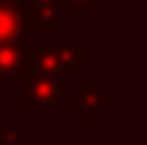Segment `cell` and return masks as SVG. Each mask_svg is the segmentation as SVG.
I'll return each mask as SVG.
<instances>
[{
  "instance_id": "obj_1",
  "label": "cell",
  "mask_w": 147,
  "mask_h": 145,
  "mask_svg": "<svg viewBox=\"0 0 147 145\" xmlns=\"http://www.w3.org/2000/svg\"><path fill=\"white\" fill-rule=\"evenodd\" d=\"M22 63L16 77L30 80V77H60V71L84 69L87 63V49L84 44H63V47H33V44H19Z\"/></svg>"
},
{
  "instance_id": "obj_2",
  "label": "cell",
  "mask_w": 147,
  "mask_h": 145,
  "mask_svg": "<svg viewBox=\"0 0 147 145\" xmlns=\"http://www.w3.org/2000/svg\"><path fill=\"white\" fill-rule=\"evenodd\" d=\"M63 96V80L60 77H30L25 80L22 91V104L25 107H57Z\"/></svg>"
},
{
  "instance_id": "obj_3",
  "label": "cell",
  "mask_w": 147,
  "mask_h": 145,
  "mask_svg": "<svg viewBox=\"0 0 147 145\" xmlns=\"http://www.w3.org/2000/svg\"><path fill=\"white\" fill-rule=\"evenodd\" d=\"M25 33H27L25 3L22 0L0 3V47L3 44H22Z\"/></svg>"
},
{
  "instance_id": "obj_4",
  "label": "cell",
  "mask_w": 147,
  "mask_h": 145,
  "mask_svg": "<svg viewBox=\"0 0 147 145\" xmlns=\"http://www.w3.org/2000/svg\"><path fill=\"white\" fill-rule=\"evenodd\" d=\"M25 22L27 33H57L63 27V11L60 5H47V8H33L25 5Z\"/></svg>"
},
{
  "instance_id": "obj_5",
  "label": "cell",
  "mask_w": 147,
  "mask_h": 145,
  "mask_svg": "<svg viewBox=\"0 0 147 145\" xmlns=\"http://www.w3.org/2000/svg\"><path fill=\"white\" fill-rule=\"evenodd\" d=\"M71 104H74V107H82L87 118H95L98 110H104L106 104H109V96L101 93L98 85L90 80V82H84V88H82L79 93H74V96H71Z\"/></svg>"
},
{
  "instance_id": "obj_6",
  "label": "cell",
  "mask_w": 147,
  "mask_h": 145,
  "mask_svg": "<svg viewBox=\"0 0 147 145\" xmlns=\"http://www.w3.org/2000/svg\"><path fill=\"white\" fill-rule=\"evenodd\" d=\"M19 63H22L19 44H3L0 47V82L3 80H16Z\"/></svg>"
},
{
  "instance_id": "obj_7",
  "label": "cell",
  "mask_w": 147,
  "mask_h": 145,
  "mask_svg": "<svg viewBox=\"0 0 147 145\" xmlns=\"http://www.w3.org/2000/svg\"><path fill=\"white\" fill-rule=\"evenodd\" d=\"M0 142H3V145H19L22 134H19V131H0Z\"/></svg>"
},
{
  "instance_id": "obj_8",
  "label": "cell",
  "mask_w": 147,
  "mask_h": 145,
  "mask_svg": "<svg viewBox=\"0 0 147 145\" xmlns=\"http://www.w3.org/2000/svg\"><path fill=\"white\" fill-rule=\"evenodd\" d=\"M22 3L33 8H47V5H60V0H22Z\"/></svg>"
},
{
  "instance_id": "obj_9",
  "label": "cell",
  "mask_w": 147,
  "mask_h": 145,
  "mask_svg": "<svg viewBox=\"0 0 147 145\" xmlns=\"http://www.w3.org/2000/svg\"><path fill=\"white\" fill-rule=\"evenodd\" d=\"M60 3H71V5H76V8H95L98 0H60Z\"/></svg>"
},
{
  "instance_id": "obj_10",
  "label": "cell",
  "mask_w": 147,
  "mask_h": 145,
  "mask_svg": "<svg viewBox=\"0 0 147 145\" xmlns=\"http://www.w3.org/2000/svg\"><path fill=\"white\" fill-rule=\"evenodd\" d=\"M0 3H11V0H0Z\"/></svg>"
}]
</instances>
